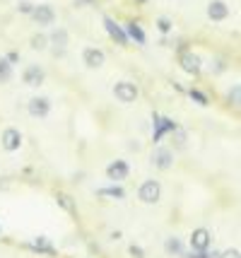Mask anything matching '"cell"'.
<instances>
[{
    "instance_id": "3",
    "label": "cell",
    "mask_w": 241,
    "mask_h": 258,
    "mask_svg": "<svg viewBox=\"0 0 241 258\" xmlns=\"http://www.w3.org/2000/svg\"><path fill=\"white\" fill-rule=\"evenodd\" d=\"M44 78H46V73H44L41 66H27L22 73V80H24L27 87H39V85H44Z\"/></svg>"
},
{
    "instance_id": "7",
    "label": "cell",
    "mask_w": 241,
    "mask_h": 258,
    "mask_svg": "<svg viewBox=\"0 0 241 258\" xmlns=\"http://www.w3.org/2000/svg\"><path fill=\"white\" fill-rule=\"evenodd\" d=\"M207 17H210L212 22H222V20H227V17H229V8H227V3H224V0H212V3L207 5Z\"/></svg>"
},
{
    "instance_id": "4",
    "label": "cell",
    "mask_w": 241,
    "mask_h": 258,
    "mask_svg": "<svg viewBox=\"0 0 241 258\" xmlns=\"http://www.w3.org/2000/svg\"><path fill=\"white\" fill-rule=\"evenodd\" d=\"M32 17H34V22L39 27H48V24H53V20H56V12H53L51 5H34Z\"/></svg>"
},
{
    "instance_id": "18",
    "label": "cell",
    "mask_w": 241,
    "mask_h": 258,
    "mask_svg": "<svg viewBox=\"0 0 241 258\" xmlns=\"http://www.w3.org/2000/svg\"><path fill=\"white\" fill-rule=\"evenodd\" d=\"M56 201H58V205H60L63 210H68V213H75V203H72V198H70L68 193H56Z\"/></svg>"
},
{
    "instance_id": "32",
    "label": "cell",
    "mask_w": 241,
    "mask_h": 258,
    "mask_svg": "<svg viewBox=\"0 0 241 258\" xmlns=\"http://www.w3.org/2000/svg\"><path fill=\"white\" fill-rule=\"evenodd\" d=\"M140 3H145V0H140Z\"/></svg>"
},
{
    "instance_id": "8",
    "label": "cell",
    "mask_w": 241,
    "mask_h": 258,
    "mask_svg": "<svg viewBox=\"0 0 241 258\" xmlns=\"http://www.w3.org/2000/svg\"><path fill=\"white\" fill-rule=\"evenodd\" d=\"M179 66L184 68L186 73H191V75H198L200 73V68H203V60H200V56H195V53H181V58H179Z\"/></svg>"
},
{
    "instance_id": "30",
    "label": "cell",
    "mask_w": 241,
    "mask_h": 258,
    "mask_svg": "<svg viewBox=\"0 0 241 258\" xmlns=\"http://www.w3.org/2000/svg\"><path fill=\"white\" fill-rule=\"evenodd\" d=\"M207 258H219V253H217V251H212V253L207 251Z\"/></svg>"
},
{
    "instance_id": "6",
    "label": "cell",
    "mask_w": 241,
    "mask_h": 258,
    "mask_svg": "<svg viewBox=\"0 0 241 258\" xmlns=\"http://www.w3.org/2000/svg\"><path fill=\"white\" fill-rule=\"evenodd\" d=\"M210 244H212V234L207 232V229H195L193 234H191V248L193 251H207L210 248Z\"/></svg>"
},
{
    "instance_id": "23",
    "label": "cell",
    "mask_w": 241,
    "mask_h": 258,
    "mask_svg": "<svg viewBox=\"0 0 241 258\" xmlns=\"http://www.w3.org/2000/svg\"><path fill=\"white\" fill-rule=\"evenodd\" d=\"M17 10L22 12V15H32V10H34V5H32L29 0H20V3H17Z\"/></svg>"
},
{
    "instance_id": "2",
    "label": "cell",
    "mask_w": 241,
    "mask_h": 258,
    "mask_svg": "<svg viewBox=\"0 0 241 258\" xmlns=\"http://www.w3.org/2000/svg\"><path fill=\"white\" fill-rule=\"evenodd\" d=\"M114 97L118 101H123V104H133V101L138 99V87H135L133 82H128V80H123V82H116Z\"/></svg>"
},
{
    "instance_id": "29",
    "label": "cell",
    "mask_w": 241,
    "mask_h": 258,
    "mask_svg": "<svg viewBox=\"0 0 241 258\" xmlns=\"http://www.w3.org/2000/svg\"><path fill=\"white\" fill-rule=\"evenodd\" d=\"M186 258H207V251H193V253H188Z\"/></svg>"
},
{
    "instance_id": "22",
    "label": "cell",
    "mask_w": 241,
    "mask_h": 258,
    "mask_svg": "<svg viewBox=\"0 0 241 258\" xmlns=\"http://www.w3.org/2000/svg\"><path fill=\"white\" fill-rule=\"evenodd\" d=\"M48 46V36L46 34H34L32 36V48H36V51H44Z\"/></svg>"
},
{
    "instance_id": "1",
    "label": "cell",
    "mask_w": 241,
    "mask_h": 258,
    "mask_svg": "<svg viewBox=\"0 0 241 258\" xmlns=\"http://www.w3.org/2000/svg\"><path fill=\"white\" fill-rule=\"evenodd\" d=\"M138 198L145 205H154V203H159L162 198V186H159V181H154V179H147L142 186L138 188Z\"/></svg>"
},
{
    "instance_id": "26",
    "label": "cell",
    "mask_w": 241,
    "mask_h": 258,
    "mask_svg": "<svg viewBox=\"0 0 241 258\" xmlns=\"http://www.w3.org/2000/svg\"><path fill=\"white\" fill-rule=\"evenodd\" d=\"M157 27H159V32H172V22H169V20H167V17H159V20H157Z\"/></svg>"
},
{
    "instance_id": "16",
    "label": "cell",
    "mask_w": 241,
    "mask_h": 258,
    "mask_svg": "<svg viewBox=\"0 0 241 258\" xmlns=\"http://www.w3.org/2000/svg\"><path fill=\"white\" fill-rule=\"evenodd\" d=\"M126 34L130 36V39H135L138 44H145L147 39H145V32L140 29V24H135V22H128L126 24Z\"/></svg>"
},
{
    "instance_id": "13",
    "label": "cell",
    "mask_w": 241,
    "mask_h": 258,
    "mask_svg": "<svg viewBox=\"0 0 241 258\" xmlns=\"http://www.w3.org/2000/svg\"><path fill=\"white\" fill-rule=\"evenodd\" d=\"M104 27H106L109 36H111V39H116V41H118L121 46H126V44H128L126 32H123V29H121V27H118V24H116L114 20H111V17H104Z\"/></svg>"
},
{
    "instance_id": "14",
    "label": "cell",
    "mask_w": 241,
    "mask_h": 258,
    "mask_svg": "<svg viewBox=\"0 0 241 258\" xmlns=\"http://www.w3.org/2000/svg\"><path fill=\"white\" fill-rule=\"evenodd\" d=\"M48 41L56 46V56H58V53H63L68 48V32L65 29H53L51 36H48Z\"/></svg>"
},
{
    "instance_id": "31",
    "label": "cell",
    "mask_w": 241,
    "mask_h": 258,
    "mask_svg": "<svg viewBox=\"0 0 241 258\" xmlns=\"http://www.w3.org/2000/svg\"><path fill=\"white\" fill-rule=\"evenodd\" d=\"M87 3H92V0H87Z\"/></svg>"
},
{
    "instance_id": "15",
    "label": "cell",
    "mask_w": 241,
    "mask_h": 258,
    "mask_svg": "<svg viewBox=\"0 0 241 258\" xmlns=\"http://www.w3.org/2000/svg\"><path fill=\"white\" fill-rule=\"evenodd\" d=\"M164 251H167L169 256H181V253H184L181 239H179V236H169V239L164 241Z\"/></svg>"
},
{
    "instance_id": "19",
    "label": "cell",
    "mask_w": 241,
    "mask_h": 258,
    "mask_svg": "<svg viewBox=\"0 0 241 258\" xmlns=\"http://www.w3.org/2000/svg\"><path fill=\"white\" fill-rule=\"evenodd\" d=\"M12 78V63L8 58H0V82H8Z\"/></svg>"
},
{
    "instance_id": "20",
    "label": "cell",
    "mask_w": 241,
    "mask_h": 258,
    "mask_svg": "<svg viewBox=\"0 0 241 258\" xmlns=\"http://www.w3.org/2000/svg\"><path fill=\"white\" fill-rule=\"evenodd\" d=\"M99 196H109V198H126V191L121 186H109V188H99Z\"/></svg>"
},
{
    "instance_id": "28",
    "label": "cell",
    "mask_w": 241,
    "mask_h": 258,
    "mask_svg": "<svg viewBox=\"0 0 241 258\" xmlns=\"http://www.w3.org/2000/svg\"><path fill=\"white\" fill-rule=\"evenodd\" d=\"M128 251H130V256H133V258H145V251H142L140 246H135V244L128 248Z\"/></svg>"
},
{
    "instance_id": "21",
    "label": "cell",
    "mask_w": 241,
    "mask_h": 258,
    "mask_svg": "<svg viewBox=\"0 0 241 258\" xmlns=\"http://www.w3.org/2000/svg\"><path fill=\"white\" fill-rule=\"evenodd\" d=\"M32 246H34L36 251H46V253H53V246H51V241H48L46 236H36Z\"/></svg>"
},
{
    "instance_id": "10",
    "label": "cell",
    "mask_w": 241,
    "mask_h": 258,
    "mask_svg": "<svg viewBox=\"0 0 241 258\" xmlns=\"http://www.w3.org/2000/svg\"><path fill=\"white\" fill-rule=\"evenodd\" d=\"M82 60H85V66L87 68H102L104 63H106V56H104L102 48H85Z\"/></svg>"
},
{
    "instance_id": "24",
    "label": "cell",
    "mask_w": 241,
    "mask_h": 258,
    "mask_svg": "<svg viewBox=\"0 0 241 258\" xmlns=\"http://www.w3.org/2000/svg\"><path fill=\"white\" fill-rule=\"evenodd\" d=\"M229 101H231V104H236V106L241 104V90H239V85H234V90L229 92Z\"/></svg>"
},
{
    "instance_id": "33",
    "label": "cell",
    "mask_w": 241,
    "mask_h": 258,
    "mask_svg": "<svg viewBox=\"0 0 241 258\" xmlns=\"http://www.w3.org/2000/svg\"><path fill=\"white\" fill-rule=\"evenodd\" d=\"M0 234H3V229H0Z\"/></svg>"
},
{
    "instance_id": "5",
    "label": "cell",
    "mask_w": 241,
    "mask_h": 258,
    "mask_svg": "<svg viewBox=\"0 0 241 258\" xmlns=\"http://www.w3.org/2000/svg\"><path fill=\"white\" fill-rule=\"evenodd\" d=\"M0 143H3V147H5L8 152H15V150H20V145H22V133H20L17 128H5Z\"/></svg>"
},
{
    "instance_id": "12",
    "label": "cell",
    "mask_w": 241,
    "mask_h": 258,
    "mask_svg": "<svg viewBox=\"0 0 241 258\" xmlns=\"http://www.w3.org/2000/svg\"><path fill=\"white\" fill-rule=\"evenodd\" d=\"M106 176L111 181H123L128 176V162H123V159L111 162V164L106 167Z\"/></svg>"
},
{
    "instance_id": "11",
    "label": "cell",
    "mask_w": 241,
    "mask_h": 258,
    "mask_svg": "<svg viewBox=\"0 0 241 258\" xmlns=\"http://www.w3.org/2000/svg\"><path fill=\"white\" fill-rule=\"evenodd\" d=\"M174 162V155L167 150V147H157V150H152V164L157 169H169Z\"/></svg>"
},
{
    "instance_id": "9",
    "label": "cell",
    "mask_w": 241,
    "mask_h": 258,
    "mask_svg": "<svg viewBox=\"0 0 241 258\" xmlns=\"http://www.w3.org/2000/svg\"><path fill=\"white\" fill-rule=\"evenodd\" d=\"M48 111H51V99H46V97H34V99H29V113H32V116L44 118V116H48Z\"/></svg>"
},
{
    "instance_id": "17",
    "label": "cell",
    "mask_w": 241,
    "mask_h": 258,
    "mask_svg": "<svg viewBox=\"0 0 241 258\" xmlns=\"http://www.w3.org/2000/svg\"><path fill=\"white\" fill-rule=\"evenodd\" d=\"M172 140H174V145H176V147H186V140H188V135H186L184 128L174 125V131H172Z\"/></svg>"
},
{
    "instance_id": "25",
    "label": "cell",
    "mask_w": 241,
    "mask_h": 258,
    "mask_svg": "<svg viewBox=\"0 0 241 258\" xmlns=\"http://www.w3.org/2000/svg\"><path fill=\"white\" fill-rule=\"evenodd\" d=\"M188 94H191V99H195L198 104H200V106H205V104H207V97H205V94H200L198 90H191Z\"/></svg>"
},
{
    "instance_id": "27",
    "label": "cell",
    "mask_w": 241,
    "mask_h": 258,
    "mask_svg": "<svg viewBox=\"0 0 241 258\" xmlns=\"http://www.w3.org/2000/svg\"><path fill=\"white\" fill-rule=\"evenodd\" d=\"M219 258H241V253H239V248H227V251L219 253Z\"/></svg>"
}]
</instances>
